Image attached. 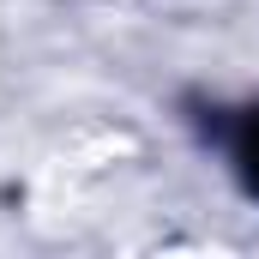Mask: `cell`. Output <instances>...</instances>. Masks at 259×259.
Segmentation results:
<instances>
[{"label":"cell","instance_id":"1","mask_svg":"<svg viewBox=\"0 0 259 259\" xmlns=\"http://www.w3.org/2000/svg\"><path fill=\"white\" fill-rule=\"evenodd\" d=\"M235 157H241V169H247V181H253V193H259V109L247 115V127L235 139Z\"/></svg>","mask_w":259,"mask_h":259}]
</instances>
